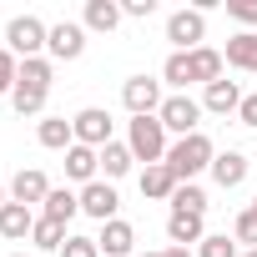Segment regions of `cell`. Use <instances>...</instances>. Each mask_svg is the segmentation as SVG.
Here are the masks:
<instances>
[{"instance_id": "6da1fadb", "label": "cell", "mask_w": 257, "mask_h": 257, "mask_svg": "<svg viewBox=\"0 0 257 257\" xmlns=\"http://www.w3.org/2000/svg\"><path fill=\"white\" fill-rule=\"evenodd\" d=\"M51 81H56V66H51L46 56L21 61V76H16L11 106H16L21 116H41V111H46V96H51Z\"/></svg>"}, {"instance_id": "7a4b0ae2", "label": "cell", "mask_w": 257, "mask_h": 257, "mask_svg": "<svg viewBox=\"0 0 257 257\" xmlns=\"http://www.w3.org/2000/svg\"><path fill=\"white\" fill-rule=\"evenodd\" d=\"M212 162H217V147H212V137H207V132L177 137V142L167 147V167L177 172V182H192V177L212 172Z\"/></svg>"}, {"instance_id": "3957f363", "label": "cell", "mask_w": 257, "mask_h": 257, "mask_svg": "<svg viewBox=\"0 0 257 257\" xmlns=\"http://www.w3.org/2000/svg\"><path fill=\"white\" fill-rule=\"evenodd\" d=\"M126 147H132V157L147 162V167L167 162V126H162V116H132V126H126Z\"/></svg>"}, {"instance_id": "277c9868", "label": "cell", "mask_w": 257, "mask_h": 257, "mask_svg": "<svg viewBox=\"0 0 257 257\" xmlns=\"http://www.w3.org/2000/svg\"><path fill=\"white\" fill-rule=\"evenodd\" d=\"M46 41H51V26L36 21V16H16V21L6 26V51H11L16 61H36V56L46 51Z\"/></svg>"}, {"instance_id": "5b68a950", "label": "cell", "mask_w": 257, "mask_h": 257, "mask_svg": "<svg viewBox=\"0 0 257 257\" xmlns=\"http://www.w3.org/2000/svg\"><path fill=\"white\" fill-rule=\"evenodd\" d=\"M167 41H172L177 51H197V46L207 41V16H202L197 6H192V11H187V6L172 11V16H167Z\"/></svg>"}, {"instance_id": "8992f818", "label": "cell", "mask_w": 257, "mask_h": 257, "mask_svg": "<svg viewBox=\"0 0 257 257\" xmlns=\"http://www.w3.org/2000/svg\"><path fill=\"white\" fill-rule=\"evenodd\" d=\"M162 126H167V132H177V137H192L197 132V121H202V101H192L187 91H172L167 101H162Z\"/></svg>"}, {"instance_id": "52a82bcc", "label": "cell", "mask_w": 257, "mask_h": 257, "mask_svg": "<svg viewBox=\"0 0 257 257\" xmlns=\"http://www.w3.org/2000/svg\"><path fill=\"white\" fill-rule=\"evenodd\" d=\"M162 101H167L162 96V81H152V76H132V81L121 86V106L132 111V116H157Z\"/></svg>"}, {"instance_id": "ba28073f", "label": "cell", "mask_w": 257, "mask_h": 257, "mask_svg": "<svg viewBox=\"0 0 257 257\" xmlns=\"http://www.w3.org/2000/svg\"><path fill=\"white\" fill-rule=\"evenodd\" d=\"M46 51H51V61H81L86 56V26L81 21H56Z\"/></svg>"}, {"instance_id": "9c48e42d", "label": "cell", "mask_w": 257, "mask_h": 257, "mask_svg": "<svg viewBox=\"0 0 257 257\" xmlns=\"http://www.w3.org/2000/svg\"><path fill=\"white\" fill-rule=\"evenodd\" d=\"M71 126H76V142H81V147H91V152H101V147L111 142V111H101V106L76 111V116H71Z\"/></svg>"}, {"instance_id": "30bf717a", "label": "cell", "mask_w": 257, "mask_h": 257, "mask_svg": "<svg viewBox=\"0 0 257 257\" xmlns=\"http://www.w3.org/2000/svg\"><path fill=\"white\" fill-rule=\"evenodd\" d=\"M116 207H121V197H116V187H111V182H101V177H96L91 187H81V212H86V217H96L101 227H106V222H116Z\"/></svg>"}, {"instance_id": "8fae6325", "label": "cell", "mask_w": 257, "mask_h": 257, "mask_svg": "<svg viewBox=\"0 0 257 257\" xmlns=\"http://www.w3.org/2000/svg\"><path fill=\"white\" fill-rule=\"evenodd\" d=\"M46 197H51V182H46V172L41 167H21L16 172V182H11V202H21V207H46Z\"/></svg>"}, {"instance_id": "7c38bea8", "label": "cell", "mask_w": 257, "mask_h": 257, "mask_svg": "<svg viewBox=\"0 0 257 257\" xmlns=\"http://www.w3.org/2000/svg\"><path fill=\"white\" fill-rule=\"evenodd\" d=\"M96 247H101V257H132V247H137V227L116 217V222H106V227H101Z\"/></svg>"}, {"instance_id": "4fadbf2b", "label": "cell", "mask_w": 257, "mask_h": 257, "mask_svg": "<svg viewBox=\"0 0 257 257\" xmlns=\"http://www.w3.org/2000/svg\"><path fill=\"white\" fill-rule=\"evenodd\" d=\"M242 106V86L237 81H212V86H202V111H217V116H232Z\"/></svg>"}, {"instance_id": "5bb4252c", "label": "cell", "mask_w": 257, "mask_h": 257, "mask_svg": "<svg viewBox=\"0 0 257 257\" xmlns=\"http://www.w3.org/2000/svg\"><path fill=\"white\" fill-rule=\"evenodd\" d=\"M247 172H252V162H247L242 152H217V162H212V182H217L222 192L242 187V182H247Z\"/></svg>"}, {"instance_id": "9a60e30c", "label": "cell", "mask_w": 257, "mask_h": 257, "mask_svg": "<svg viewBox=\"0 0 257 257\" xmlns=\"http://www.w3.org/2000/svg\"><path fill=\"white\" fill-rule=\"evenodd\" d=\"M36 142H41L46 152H71V147H76V126H71L66 116H41Z\"/></svg>"}, {"instance_id": "2e32d148", "label": "cell", "mask_w": 257, "mask_h": 257, "mask_svg": "<svg viewBox=\"0 0 257 257\" xmlns=\"http://www.w3.org/2000/svg\"><path fill=\"white\" fill-rule=\"evenodd\" d=\"M177 187H182V182H177V172H172L167 162H157V167L142 172V197H147V202H172Z\"/></svg>"}, {"instance_id": "e0dca14e", "label": "cell", "mask_w": 257, "mask_h": 257, "mask_svg": "<svg viewBox=\"0 0 257 257\" xmlns=\"http://www.w3.org/2000/svg\"><path fill=\"white\" fill-rule=\"evenodd\" d=\"M222 61L237 66V71H252V76H257V31H237V36H227Z\"/></svg>"}, {"instance_id": "ac0fdd59", "label": "cell", "mask_w": 257, "mask_h": 257, "mask_svg": "<svg viewBox=\"0 0 257 257\" xmlns=\"http://www.w3.org/2000/svg\"><path fill=\"white\" fill-rule=\"evenodd\" d=\"M187 61H192V86H212V81H222V51H212V46H197V51H187Z\"/></svg>"}, {"instance_id": "d6986e66", "label": "cell", "mask_w": 257, "mask_h": 257, "mask_svg": "<svg viewBox=\"0 0 257 257\" xmlns=\"http://www.w3.org/2000/svg\"><path fill=\"white\" fill-rule=\"evenodd\" d=\"M96 172H101V152H91V147H81V142H76V147L66 152V177H71V182H81V187H91V182H96Z\"/></svg>"}, {"instance_id": "ffe728a7", "label": "cell", "mask_w": 257, "mask_h": 257, "mask_svg": "<svg viewBox=\"0 0 257 257\" xmlns=\"http://www.w3.org/2000/svg\"><path fill=\"white\" fill-rule=\"evenodd\" d=\"M81 26H86V31H101V36H111V31L121 26V6H116V0H86Z\"/></svg>"}, {"instance_id": "44dd1931", "label": "cell", "mask_w": 257, "mask_h": 257, "mask_svg": "<svg viewBox=\"0 0 257 257\" xmlns=\"http://www.w3.org/2000/svg\"><path fill=\"white\" fill-rule=\"evenodd\" d=\"M31 232H36V212H31V207H21V202H6V207H0V237L21 242V237H31Z\"/></svg>"}, {"instance_id": "7402d4cb", "label": "cell", "mask_w": 257, "mask_h": 257, "mask_svg": "<svg viewBox=\"0 0 257 257\" xmlns=\"http://www.w3.org/2000/svg\"><path fill=\"white\" fill-rule=\"evenodd\" d=\"M167 237H172V247H192V242L207 237V227H202L197 212H172L167 217Z\"/></svg>"}, {"instance_id": "603a6c76", "label": "cell", "mask_w": 257, "mask_h": 257, "mask_svg": "<svg viewBox=\"0 0 257 257\" xmlns=\"http://www.w3.org/2000/svg\"><path fill=\"white\" fill-rule=\"evenodd\" d=\"M76 212H81V192H71V187H51V197H46V212H41V217H51V222H61V227H66Z\"/></svg>"}, {"instance_id": "cb8c5ba5", "label": "cell", "mask_w": 257, "mask_h": 257, "mask_svg": "<svg viewBox=\"0 0 257 257\" xmlns=\"http://www.w3.org/2000/svg\"><path fill=\"white\" fill-rule=\"evenodd\" d=\"M132 147H126V142H106L101 147V172H106V182H121L126 172H132Z\"/></svg>"}, {"instance_id": "d4e9b609", "label": "cell", "mask_w": 257, "mask_h": 257, "mask_svg": "<svg viewBox=\"0 0 257 257\" xmlns=\"http://www.w3.org/2000/svg\"><path fill=\"white\" fill-rule=\"evenodd\" d=\"M172 212H197V217H207V192H202L197 182H182V187L172 192Z\"/></svg>"}, {"instance_id": "484cf974", "label": "cell", "mask_w": 257, "mask_h": 257, "mask_svg": "<svg viewBox=\"0 0 257 257\" xmlns=\"http://www.w3.org/2000/svg\"><path fill=\"white\" fill-rule=\"evenodd\" d=\"M31 242H36L41 252H61V247H66V227H61V222H51V217H36Z\"/></svg>"}, {"instance_id": "4316f807", "label": "cell", "mask_w": 257, "mask_h": 257, "mask_svg": "<svg viewBox=\"0 0 257 257\" xmlns=\"http://www.w3.org/2000/svg\"><path fill=\"white\" fill-rule=\"evenodd\" d=\"M162 81H167V86H177V91H187V86H192V61H187V51H172V56H167Z\"/></svg>"}, {"instance_id": "83f0119b", "label": "cell", "mask_w": 257, "mask_h": 257, "mask_svg": "<svg viewBox=\"0 0 257 257\" xmlns=\"http://www.w3.org/2000/svg\"><path fill=\"white\" fill-rule=\"evenodd\" d=\"M197 257H242V252H237V237L212 232V237H202V242H197Z\"/></svg>"}, {"instance_id": "f1b7e54d", "label": "cell", "mask_w": 257, "mask_h": 257, "mask_svg": "<svg viewBox=\"0 0 257 257\" xmlns=\"http://www.w3.org/2000/svg\"><path fill=\"white\" fill-rule=\"evenodd\" d=\"M232 237H237V242H247V247H257V207L237 212V222H232Z\"/></svg>"}, {"instance_id": "f546056e", "label": "cell", "mask_w": 257, "mask_h": 257, "mask_svg": "<svg viewBox=\"0 0 257 257\" xmlns=\"http://www.w3.org/2000/svg\"><path fill=\"white\" fill-rule=\"evenodd\" d=\"M16 76H21V61H16L6 46H0V96H11V91H16Z\"/></svg>"}, {"instance_id": "4dcf8cb0", "label": "cell", "mask_w": 257, "mask_h": 257, "mask_svg": "<svg viewBox=\"0 0 257 257\" xmlns=\"http://www.w3.org/2000/svg\"><path fill=\"white\" fill-rule=\"evenodd\" d=\"M227 16H232L242 31H252V26H257V0H227Z\"/></svg>"}, {"instance_id": "1f68e13d", "label": "cell", "mask_w": 257, "mask_h": 257, "mask_svg": "<svg viewBox=\"0 0 257 257\" xmlns=\"http://www.w3.org/2000/svg\"><path fill=\"white\" fill-rule=\"evenodd\" d=\"M61 257H101V247H96V237H66Z\"/></svg>"}, {"instance_id": "d6a6232c", "label": "cell", "mask_w": 257, "mask_h": 257, "mask_svg": "<svg viewBox=\"0 0 257 257\" xmlns=\"http://www.w3.org/2000/svg\"><path fill=\"white\" fill-rule=\"evenodd\" d=\"M157 11V0H121V16H137V21H147Z\"/></svg>"}, {"instance_id": "836d02e7", "label": "cell", "mask_w": 257, "mask_h": 257, "mask_svg": "<svg viewBox=\"0 0 257 257\" xmlns=\"http://www.w3.org/2000/svg\"><path fill=\"white\" fill-rule=\"evenodd\" d=\"M237 116H242V126H257V91H252V96H242Z\"/></svg>"}, {"instance_id": "e575fe53", "label": "cell", "mask_w": 257, "mask_h": 257, "mask_svg": "<svg viewBox=\"0 0 257 257\" xmlns=\"http://www.w3.org/2000/svg\"><path fill=\"white\" fill-rule=\"evenodd\" d=\"M162 257H197V252H192V247H167Z\"/></svg>"}, {"instance_id": "d590c367", "label": "cell", "mask_w": 257, "mask_h": 257, "mask_svg": "<svg viewBox=\"0 0 257 257\" xmlns=\"http://www.w3.org/2000/svg\"><path fill=\"white\" fill-rule=\"evenodd\" d=\"M6 202H11V187H6V182H0V207H6Z\"/></svg>"}, {"instance_id": "8d00e7d4", "label": "cell", "mask_w": 257, "mask_h": 257, "mask_svg": "<svg viewBox=\"0 0 257 257\" xmlns=\"http://www.w3.org/2000/svg\"><path fill=\"white\" fill-rule=\"evenodd\" d=\"M242 257H257V247H247V252H242Z\"/></svg>"}, {"instance_id": "74e56055", "label": "cell", "mask_w": 257, "mask_h": 257, "mask_svg": "<svg viewBox=\"0 0 257 257\" xmlns=\"http://www.w3.org/2000/svg\"><path fill=\"white\" fill-rule=\"evenodd\" d=\"M142 257H162V252H142Z\"/></svg>"}, {"instance_id": "f35d334b", "label": "cell", "mask_w": 257, "mask_h": 257, "mask_svg": "<svg viewBox=\"0 0 257 257\" xmlns=\"http://www.w3.org/2000/svg\"><path fill=\"white\" fill-rule=\"evenodd\" d=\"M11 257H31V252H11Z\"/></svg>"}, {"instance_id": "ab89813d", "label": "cell", "mask_w": 257, "mask_h": 257, "mask_svg": "<svg viewBox=\"0 0 257 257\" xmlns=\"http://www.w3.org/2000/svg\"><path fill=\"white\" fill-rule=\"evenodd\" d=\"M252 207H257V197H252Z\"/></svg>"}]
</instances>
